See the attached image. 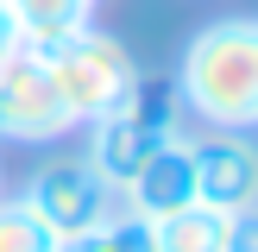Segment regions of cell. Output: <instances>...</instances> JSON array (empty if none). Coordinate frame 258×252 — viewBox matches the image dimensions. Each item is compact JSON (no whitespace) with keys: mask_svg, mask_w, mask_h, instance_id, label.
I'll list each match as a JSON object with an SVG mask.
<instances>
[{"mask_svg":"<svg viewBox=\"0 0 258 252\" xmlns=\"http://www.w3.org/2000/svg\"><path fill=\"white\" fill-rule=\"evenodd\" d=\"M176 101L208 133L258 126V19L233 13L189 38L183 63H176Z\"/></svg>","mask_w":258,"mask_h":252,"instance_id":"1","label":"cell"},{"mask_svg":"<svg viewBox=\"0 0 258 252\" xmlns=\"http://www.w3.org/2000/svg\"><path fill=\"white\" fill-rule=\"evenodd\" d=\"M38 63H44L50 88H57L63 113H70L76 126L107 120L113 107H126V101L139 95V63H133V50H126L113 32H95V25L57 38V44H38Z\"/></svg>","mask_w":258,"mask_h":252,"instance_id":"2","label":"cell"},{"mask_svg":"<svg viewBox=\"0 0 258 252\" xmlns=\"http://www.w3.org/2000/svg\"><path fill=\"white\" fill-rule=\"evenodd\" d=\"M25 208L50 227L57 239H76V233H95L120 214V189L95 170L88 158H44L25 183Z\"/></svg>","mask_w":258,"mask_h":252,"instance_id":"3","label":"cell"},{"mask_svg":"<svg viewBox=\"0 0 258 252\" xmlns=\"http://www.w3.org/2000/svg\"><path fill=\"white\" fill-rule=\"evenodd\" d=\"M176 126H183V120H176V113L164 107V101L151 95L145 82H139V95L126 101V107H113L107 120L88 126V151H82V158L95 164V170L107 176L113 189H126V183L139 176V164H145L151 151H158L164 139L176 133Z\"/></svg>","mask_w":258,"mask_h":252,"instance_id":"4","label":"cell"},{"mask_svg":"<svg viewBox=\"0 0 258 252\" xmlns=\"http://www.w3.org/2000/svg\"><path fill=\"white\" fill-rule=\"evenodd\" d=\"M63 133H76V120L63 113L57 88H50L44 63H38V50L19 44L0 63V139H13V145H50Z\"/></svg>","mask_w":258,"mask_h":252,"instance_id":"5","label":"cell"},{"mask_svg":"<svg viewBox=\"0 0 258 252\" xmlns=\"http://www.w3.org/2000/svg\"><path fill=\"white\" fill-rule=\"evenodd\" d=\"M196 158V202L221 214H252L258 202V151L246 133H202L189 139Z\"/></svg>","mask_w":258,"mask_h":252,"instance_id":"6","label":"cell"},{"mask_svg":"<svg viewBox=\"0 0 258 252\" xmlns=\"http://www.w3.org/2000/svg\"><path fill=\"white\" fill-rule=\"evenodd\" d=\"M120 202H126V214H139V221H151V227H158L164 214H176V208L196 202V158H189V133L183 126L139 164V176L120 189Z\"/></svg>","mask_w":258,"mask_h":252,"instance_id":"7","label":"cell"},{"mask_svg":"<svg viewBox=\"0 0 258 252\" xmlns=\"http://www.w3.org/2000/svg\"><path fill=\"white\" fill-rule=\"evenodd\" d=\"M151 233H158V252H258L252 214H221V208H202V202L164 214Z\"/></svg>","mask_w":258,"mask_h":252,"instance_id":"8","label":"cell"},{"mask_svg":"<svg viewBox=\"0 0 258 252\" xmlns=\"http://www.w3.org/2000/svg\"><path fill=\"white\" fill-rule=\"evenodd\" d=\"M13 25H19V44H57V38L82 32V25H95L88 13H95V0H7Z\"/></svg>","mask_w":258,"mask_h":252,"instance_id":"9","label":"cell"},{"mask_svg":"<svg viewBox=\"0 0 258 252\" xmlns=\"http://www.w3.org/2000/svg\"><path fill=\"white\" fill-rule=\"evenodd\" d=\"M57 252H158V233H151V221H139V214L120 208L107 227H95V233L57 239Z\"/></svg>","mask_w":258,"mask_h":252,"instance_id":"10","label":"cell"},{"mask_svg":"<svg viewBox=\"0 0 258 252\" xmlns=\"http://www.w3.org/2000/svg\"><path fill=\"white\" fill-rule=\"evenodd\" d=\"M0 252H57V233L19 196H0Z\"/></svg>","mask_w":258,"mask_h":252,"instance_id":"11","label":"cell"},{"mask_svg":"<svg viewBox=\"0 0 258 252\" xmlns=\"http://www.w3.org/2000/svg\"><path fill=\"white\" fill-rule=\"evenodd\" d=\"M19 50V25H13V13H7V0H0V63Z\"/></svg>","mask_w":258,"mask_h":252,"instance_id":"12","label":"cell"},{"mask_svg":"<svg viewBox=\"0 0 258 252\" xmlns=\"http://www.w3.org/2000/svg\"><path fill=\"white\" fill-rule=\"evenodd\" d=\"M0 196H7V170H0Z\"/></svg>","mask_w":258,"mask_h":252,"instance_id":"13","label":"cell"}]
</instances>
